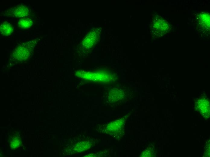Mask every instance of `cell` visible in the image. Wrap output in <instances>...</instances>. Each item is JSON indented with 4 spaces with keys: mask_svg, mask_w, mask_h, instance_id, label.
<instances>
[{
    "mask_svg": "<svg viewBox=\"0 0 210 157\" xmlns=\"http://www.w3.org/2000/svg\"><path fill=\"white\" fill-rule=\"evenodd\" d=\"M0 34L5 36L11 34L13 31V27L10 23L4 22L0 26Z\"/></svg>",
    "mask_w": 210,
    "mask_h": 157,
    "instance_id": "cell-3",
    "label": "cell"
},
{
    "mask_svg": "<svg viewBox=\"0 0 210 157\" xmlns=\"http://www.w3.org/2000/svg\"><path fill=\"white\" fill-rule=\"evenodd\" d=\"M11 146L13 148H17L19 146L20 144V141L18 139L14 138L11 142Z\"/></svg>",
    "mask_w": 210,
    "mask_h": 157,
    "instance_id": "cell-6",
    "label": "cell"
},
{
    "mask_svg": "<svg viewBox=\"0 0 210 157\" xmlns=\"http://www.w3.org/2000/svg\"><path fill=\"white\" fill-rule=\"evenodd\" d=\"M18 26L21 28L26 29L30 28L33 24L32 20L29 18H21L18 22Z\"/></svg>",
    "mask_w": 210,
    "mask_h": 157,
    "instance_id": "cell-4",
    "label": "cell"
},
{
    "mask_svg": "<svg viewBox=\"0 0 210 157\" xmlns=\"http://www.w3.org/2000/svg\"><path fill=\"white\" fill-rule=\"evenodd\" d=\"M33 42L24 43L16 48L12 54V57L18 61L24 60L29 56L33 47Z\"/></svg>",
    "mask_w": 210,
    "mask_h": 157,
    "instance_id": "cell-1",
    "label": "cell"
},
{
    "mask_svg": "<svg viewBox=\"0 0 210 157\" xmlns=\"http://www.w3.org/2000/svg\"><path fill=\"white\" fill-rule=\"evenodd\" d=\"M90 146L88 142H83L77 143L75 149L78 152H81L88 149L89 148Z\"/></svg>",
    "mask_w": 210,
    "mask_h": 157,
    "instance_id": "cell-5",
    "label": "cell"
},
{
    "mask_svg": "<svg viewBox=\"0 0 210 157\" xmlns=\"http://www.w3.org/2000/svg\"><path fill=\"white\" fill-rule=\"evenodd\" d=\"M11 15L17 17H22L27 16L29 13L28 8L24 5L17 6L8 10Z\"/></svg>",
    "mask_w": 210,
    "mask_h": 157,
    "instance_id": "cell-2",
    "label": "cell"
}]
</instances>
